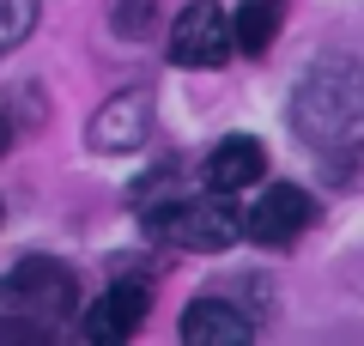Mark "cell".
<instances>
[{
    "label": "cell",
    "instance_id": "9",
    "mask_svg": "<svg viewBox=\"0 0 364 346\" xmlns=\"http://www.w3.org/2000/svg\"><path fill=\"white\" fill-rule=\"evenodd\" d=\"M279 25H286V0H249L243 13H237V49L261 61L279 43Z\"/></svg>",
    "mask_w": 364,
    "mask_h": 346
},
{
    "label": "cell",
    "instance_id": "7",
    "mask_svg": "<svg viewBox=\"0 0 364 346\" xmlns=\"http://www.w3.org/2000/svg\"><path fill=\"white\" fill-rule=\"evenodd\" d=\"M182 340L188 346H243V340H255V322L225 298H195L182 310Z\"/></svg>",
    "mask_w": 364,
    "mask_h": 346
},
{
    "label": "cell",
    "instance_id": "6",
    "mask_svg": "<svg viewBox=\"0 0 364 346\" xmlns=\"http://www.w3.org/2000/svg\"><path fill=\"white\" fill-rule=\"evenodd\" d=\"M146 310H152V292H146V280H116L97 304H91V316L79 322L85 328V340L109 346V340H128V334H140Z\"/></svg>",
    "mask_w": 364,
    "mask_h": 346
},
{
    "label": "cell",
    "instance_id": "8",
    "mask_svg": "<svg viewBox=\"0 0 364 346\" xmlns=\"http://www.w3.org/2000/svg\"><path fill=\"white\" fill-rule=\"evenodd\" d=\"M261 170H267V152H261V140H249V134H231V140H219V146L207 152V189L237 194V189H249V182H261Z\"/></svg>",
    "mask_w": 364,
    "mask_h": 346
},
{
    "label": "cell",
    "instance_id": "5",
    "mask_svg": "<svg viewBox=\"0 0 364 346\" xmlns=\"http://www.w3.org/2000/svg\"><path fill=\"white\" fill-rule=\"evenodd\" d=\"M152 91L146 85H128L122 98H109L104 110L91 115V128H85V140H91V152H134V146H146V134H152Z\"/></svg>",
    "mask_w": 364,
    "mask_h": 346
},
{
    "label": "cell",
    "instance_id": "3",
    "mask_svg": "<svg viewBox=\"0 0 364 346\" xmlns=\"http://www.w3.org/2000/svg\"><path fill=\"white\" fill-rule=\"evenodd\" d=\"M231 49H237V19L219 13V0H195V6H182L170 19L164 55L176 67H219Z\"/></svg>",
    "mask_w": 364,
    "mask_h": 346
},
{
    "label": "cell",
    "instance_id": "10",
    "mask_svg": "<svg viewBox=\"0 0 364 346\" xmlns=\"http://www.w3.org/2000/svg\"><path fill=\"white\" fill-rule=\"evenodd\" d=\"M109 25H116V37H128V43L152 37V25H158V0H109Z\"/></svg>",
    "mask_w": 364,
    "mask_h": 346
},
{
    "label": "cell",
    "instance_id": "12",
    "mask_svg": "<svg viewBox=\"0 0 364 346\" xmlns=\"http://www.w3.org/2000/svg\"><path fill=\"white\" fill-rule=\"evenodd\" d=\"M6 146H13V128H6V115H0V152H6Z\"/></svg>",
    "mask_w": 364,
    "mask_h": 346
},
{
    "label": "cell",
    "instance_id": "2",
    "mask_svg": "<svg viewBox=\"0 0 364 346\" xmlns=\"http://www.w3.org/2000/svg\"><path fill=\"white\" fill-rule=\"evenodd\" d=\"M146 231H152L158 243L195 249V256H219V249H231L237 237H249L243 213H231V206L219 201V189H213V194H188V201L152 206V213H146Z\"/></svg>",
    "mask_w": 364,
    "mask_h": 346
},
{
    "label": "cell",
    "instance_id": "11",
    "mask_svg": "<svg viewBox=\"0 0 364 346\" xmlns=\"http://www.w3.org/2000/svg\"><path fill=\"white\" fill-rule=\"evenodd\" d=\"M37 31V0H0V55Z\"/></svg>",
    "mask_w": 364,
    "mask_h": 346
},
{
    "label": "cell",
    "instance_id": "1",
    "mask_svg": "<svg viewBox=\"0 0 364 346\" xmlns=\"http://www.w3.org/2000/svg\"><path fill=\"white\" fill-rule=\"evenodd\" d=\"M73 310H79V280L49 256H31L18 261L6 280H0V340L18 346V340H61L73 328Z\"/></svg>",
    "mask_w": 364,
    "mask_h": 346
},
{
    "label": "cell",
    "instance_id": "4",
    "mask_svg": "<svg viewBox=\"0 0 364 346\" xmlns=\"http://www.w3.org/2000/svg\"><path fill=\"white\" fill-rule=\"evenodd\" d=\"M310 219H316V206H310L304 189H291V182H267V189L255 194V206L243 213V225H249L255 243L279 249V243H298L304 231H310Z\"/></svg>",
    "mask_w": 364,
    "mask_h": 346
}]
</instances>
